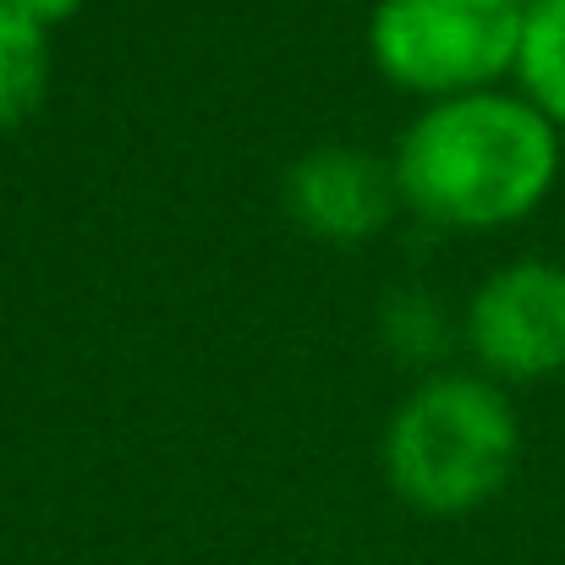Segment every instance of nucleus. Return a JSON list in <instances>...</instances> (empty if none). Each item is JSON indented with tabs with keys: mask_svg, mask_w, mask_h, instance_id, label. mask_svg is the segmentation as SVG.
<instances>
[{
	"mask_svg": "<svg viewBox=\"0 0 565 565\" xmlns=\"http://www.w3.org/2000/svg\"><path fill=\"white\" fill-rule=\"evenodd\" d=\"M395 198L439 231H500L527 220L561 177V132L522 94H461L423 105L390 160Z\"/></svg>",
	"mask_w": 565,
	"mask_h": 565,
	"instance_id": "1",
	"label": "nucleus"
},
{
	"mask_svg": "<svg viewBox=\"0 0 565 565\" xmlns=\"http://www.w3.org/2000/svg\"><path fill=\"white\" fill-rule=\"evenodd\" d=\"M516 412L483 374L423 379L384 428V478L423 516L483 511L516 467Z\"/></svg>",
	"mask_w": 565,
	"mask_h": 565,
	"instance_id": "2",
	"label": "nucleus"
},
{
	"mask_svg": "<svg viewBox=\"0 0 565 565\" xmlns=\"http://www.w3.org/2000/svg\"><path fill=\"white\" fill-rule=\"evenodd\" d=\"M533 0H379L369 55L379 77L417 99L483 94L516 72Z\"/></svg>",
	"mask_w": 565,
	"mask_h": 565,
	"instance_id": "3",
	"label": "nucleus"
},
{
	"mask_svg": "<svg viewBox=\"0 0 565 565\" xmlns=\"http://www.w3.org/2000/svg\"><path fill=\"white\" fill-rule=\"evenodd\" d=\"M467 347L483 379L565 374V264L516 258L494 269L467 302Z\"/></svg>",
	"mask_w": 565,
	"mask_h": 565,
	"instance_id": "4",
	"label": "nucleus"
},
{
	"mask_svg": "<svg viewBox=\"0 0 565 565\" xmlns=\"http://www.w3.org/2000/svg\"><path fill=\"white\" fill-rule=\"evenodd\" d=\"M395 203L401 198H395L390 166H379L358 149H341V143L302 154L286 177L291 220L319 242H369L384 231Z\"/></svg>",
	"mask_w": 565,
	"mask_h": 565,
	"instance_id": "5",
	"label": "nucleus"
},
{
	"mask_svg": "<svg viewBox=\"0 0 565 565\" xmlns=\"http://www.w3.org/2000/svg\"><path fill=\"white\" fill-rule=\"evenodd\" d=\"M511 77L522 83V99L565 132V0H533Z\"/></svg>",
	"mask_w": 565,
	"mask_h": 565,
	"instance_id": "6",
	"label": "nucleus"
},
{
	"mask_svg": "<svg viewBox=\"0 0 565 565\" xmlns=\"http://www.w3.org/2000/svg\"><path fill=\"white\" fill-rule=\"evenodd\" d=\"M50 88V33L0 0V132L22 127Z\"/></svg>",
	"mask_w": 565,
	"mask_h": 565,
	"instance_id": "7",
	"label": "nucleus"
},
{
	"mask_svg": "<svg viewBox=\"0 0 565 565\" xmlns=\"http://www.w3.org/2000/svg\"><path fill=\"white\" fill-rule=\"evenodd\" d=\"M11 6H17L28 22H39L44 33H50V28H61V22H72V17L83 11V0H11Z\"/></svg>",
	"mask_w": 565,
	"mask_h": 565,
	"instance_id": "8",
	"label": "nucleus"
}]
</instances>
